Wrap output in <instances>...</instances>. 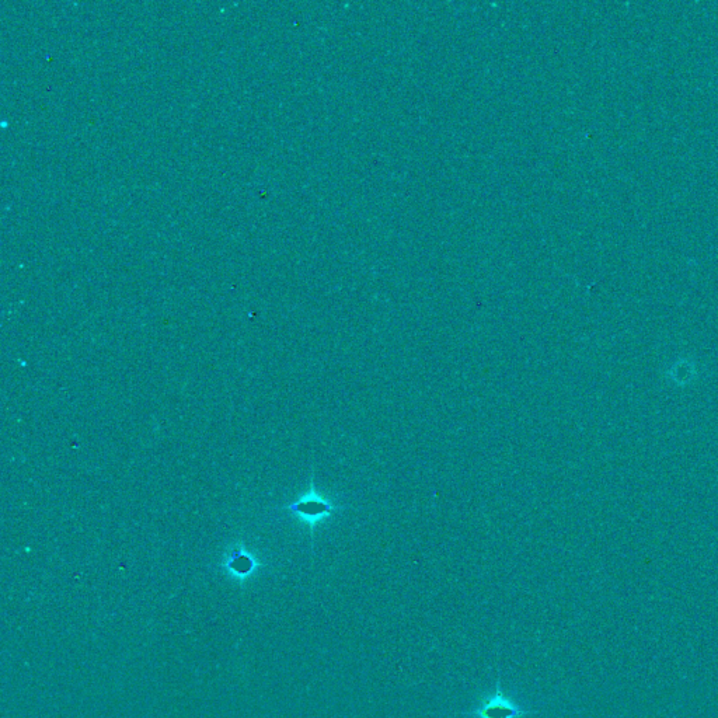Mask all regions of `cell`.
Listing matches in <instances>:
<instances>
[{"mask_svg":"<svg viewBox=\"0 0 718 718\" xmlns=\"http://www.w3.org/2000/svg\"><path fill=\"white\" fill-rule=\"evenodd\" d=\"M344 505H336L333 501L327 500L323 496L317 493L315 487V479H310V487L308 493L295 503L287 505L284 510L291 512L296 518L301 519L303 524L309 526L310 535H315V528L317 524L324 521V519L330 518L334 512L338 510H344Z\"/></svg>","mask_w":718,"mask_h":718,"instance_id":"6da1fadb","label":"cell"},{"mask_svg":"<svg viewBox=\"0 0 718 718\" xmlns=\"http://www.w3.org/2000/svg\"><path fill=\"white\" fill-rule=\"evenodd\" d=\"M529 711L521 709L514 700L510 699L500 685H497L493 695L484 699L482 704L474 710L476 718H522Z\"/></svg>","mask_w":718,"mask_h":718,"instance_id":"7a4b0ae2","label":"cell"},{"mask_svg":"<svg viewBox=\"0 0 718 718\" xmlns=\"http://www.w3.org/2000/svg\"><path fill=\"white\" fill-rule=\"evenodd\" d=\"M256 566V561L245 549L235 550L228 561V568L236 575H247Z\"/></svg>","mask_w":718,"mask_h":718,"instance_id":"3957f363","label":"cell"}]
</instances>
